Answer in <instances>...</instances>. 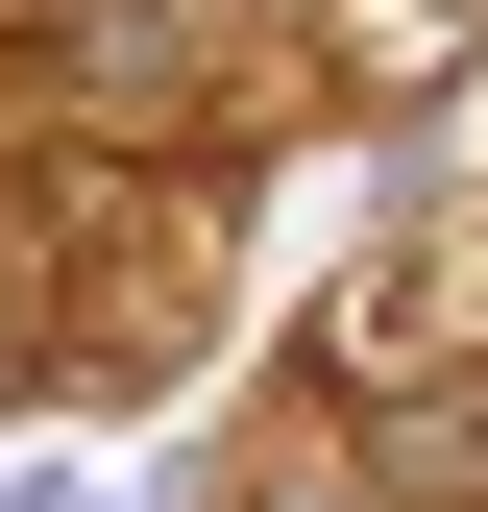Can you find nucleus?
<instances>
[{"mask_svg": "<svg viewBox=\"0 0 488 512\" xmlns=\"http://www.w3.org/2000/svg\"><path fill=\"white\" fill-rule=\"evenodd\" d=\"M318 25H342L366 98H415V74H464V49H488V0H318Z\"/></svg>", "mask_w": 488, "mask_h": 512, "instance_id": "1", "label": "nucleus"}]
</instances>
